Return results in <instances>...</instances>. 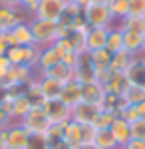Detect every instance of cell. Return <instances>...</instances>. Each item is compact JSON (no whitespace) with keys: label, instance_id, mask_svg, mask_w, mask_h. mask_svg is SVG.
I'll return each instance as SVG.
<instances>
[{"label":"cell","instance_id":"1","mask_svg":"<svg viewBox=\"0 0 145 149\" xmlns=\"http://www.w3.org/2000/svg\"><path fill=\"white\" fill-rule=\"evenodd\" d=\"M30 24V30H32L34 36V44L40 48L44 46H52L58 40V22H52V20H42V18H30L28 20Z\"/></svg>","mask_w":145,"mask_h":149},{"label":"cell","instance_id":"2","mask_svg":"<svg viewBox=\"0 0 145 149\" xmlns=\"http://www.w3.org/2000/svg\"><path fill=\"white\" fill-rule=\"evenodd\" d=\"M84 18L89 28H113L117 24L107 4H101V2H89L84 8Z\"/></svg>","mask_w":145,"mask_h":149},{"label":"cell","instance_id":"3","mask_svg":"<svg viewBox=\"0 0 145 149\" xmlns=\"http://www.w3.org/2000/svg\"><path fill=\"white\" fill-rule=\"evenodd\" d=\"M18 123H20L28 133H46L48 127L52 125L50 119H48V115L44 113L42 107H32V109H30V111L18 121Z\"/></svg>","mask_w":145,"mask_h":149},{"label":"cell","instance_id":"4","mask_svg":"<svg viewBox=\"0 0 145 149\" xmlns=\"http://www.w3.org/2000/svg\"><path fill=\"white\" fill-rule=\"evenodd\" d=\"M100 113H101V107L91 105V103H86V102H79L78 105L72 107L70 119L79 123V125H93Z\"/></svg>","mask_w":145,"mask_h":149},{"label":"cell","instance_id":"5","mask_svg":"<svg viewBox=\"0 0 145 149\" xmlns=\"http://www.w3.org/2000/svg\"><path fill=\"white\" fill-rule=\"evenodd\" d=\"M66 4H68V0H40L34 18H42V20L58 22V20L62 18V14H64Z\"/></svg>","mask_w":145,"mask_h":149},{"label":"cell","instance_id":"6","mask_svg":"<svg viewBox=\"0 0 145 149\" xmlns=\"http://www.w3.org/2000/svg\"><path fill=\"white\" fill-rule=\"evenodd\" d=\"M44 113L48 115L50 123H58V125H64L66 121H70V113L72 109L68 107L62 100H46L42 105Z\"/></svg>","mask_w":145,"mask_h":149},{"label":"cell","instance_id":"7","mask_svg":"<svg viewBox=\"0 0 145 149\" xmlns=\"http://www.w3.org/2000/svg\"><path fill=\"white\" fill-rule=\"evenodd\" d=\"M36 78V70L28 68V66H10L8 68V74H6V81L4 86L10 88V86H20V88H26V84Z\"/></svg>","mask_w":145,"mask_h":149},{"label":"cell","instance_id":"8","mask_svg":"<svg viewBox=\"0 0 145 149\" xmlns=\"http://www.w3.org/2000/svg\"><path fill=\"white\" fill-rule=\"evenodd\" d=\"M28 131L18 121H12L6 127V149H26L28 143Z\"/></svg>","mask_w":145,"mask_h":149},{"label":"cell","instance_id":"9","mask_svg":"<svg viewBox=\"0 0 145 149\" xmlns=\"http://www.w3.org/2000/svg\"><path fill=\"white\" fill-rule=\"evenodd\" d=\"M6 36H8L10 46H32L34 44V36H32V30H30L28 22L16 24L12 30L6 32Z\"/></svg>","mask_w":145,"mask_h":149},{"label":"cell","instance_id":"10","mask_svg":"<svg viewBox=\"0 0 145 149\" xmlns=\"http://www.w3.org/2000/svg\"><path fill=\"white\" fill-rule=\"evenodd\" d=\"M74 80L79 81L82 86H84V84H91V81H98L96 80V68H93L91 62H89L88 52L79 56L78 64H76V68H74Z\"/></svg>","mask_w":145,"mask_h":149},{"label":"cell","instance_id":"11","mask_svg":"<svg viewBox=\"0 0 145 149\" xmlns=\"http://www.w3.org/2000/svg\"><path fill=\"white\" fill-rule=\"evenodd\" d=\"M30 18L24 14L20 8H8V6H0V26L4 32L12 30L16 24L20 22H28Z\"/></svg>","mask_w":145,"mask_h":149},{"label":"cell","instance_id":"12","mask_svg":"<svg viewBox=\"0 0 145 149\" xmlns=\"http://www.w3.org/2000/svg\"><path fill=\"white\" fill-rule=\"evenodd\" d=\"M103 100H105V88L100 81H91V84H84L82 86V102L101 107Z\"/></svg>","mask_w":145,"mask_h":149},{"label":"cell","instance_id":"13","mask_svg":"<svg viewBox=\"0 0 145 149\" xmlns=\"http://www.w3.org/2000/svg\"><path fill=\"white\" fill-rule=\"evenodd\" d=\"M32 107H34L32 102H30V100L26 97V93L22 92V93H18V95H14V100H12V103H10V109H8V115H10L12 121H20Z\"/></svg>","mask_w":145,"mask_h":149},{"label":"cell","instance_id":"14","mask_svg":"<svg viewBox=\"0 0 145 149\" xmlns=\"http://www.w3.org/2000/svg\"><path fill=\"white\" fill-rule=\"evenodd\" d=\"M58 62H62V56L58 54V50L52 46H44L40 48V56H38V64H36V74L38 72H46L48 68L56 66Z\"/></svg>","mask_w":145,"mask_h":149},{"label":"cell","instance_id":"15","mask_svg":"<svg viewBox=\"0 0 145 149\" xmlns=\"http://www.w3.org/2000/svg\"><path fill=\"white\" fill-rule=\"evenodd\" d=\"M64 141L72 149L84 145V125H79L76 121H72V119L66 121L64 123Z\"/></svg>","mask_w":145,"mask_h":149},{"label":"cell","instance_id":"16","mask_svg":"<svg viewBox=\"0 0 145 149\" xmlns=\"http://www.w3.org/2000/svg\"><path fill=\"white\" fill-rule=\"evenodd\" d=\"M109 131H112V135H113V139L117 141V145H119V149L131 139V123H127L123 117H115L113 119V123H112V127H109Z\"/></svg>","mask_w":145,"mask_h":149},{"label":"cell","instance_id":"17","mask_svg":"<svg viewBox=\"0 0 145 149\" xmlns=\"http://www.w3.org/2000/svg\"><path fill=\"white\" fill-rule=\"evenodd\" d=\"M60 100L66 103L70 109H72L74 105H78V103L82 102V84H79V81H76V80L64 84L62 93H60Z\"/></svg>","mask_w":145,"mask_h":149},{"label":"cell","instance_id":"18","mask_svg":"<svg viewBox=\"0 0 145 149\" xmlns=\"http://www.w3.org/2000/svg\"><path fill=\"white\" fill-rule=\"evenodd\" d=\"M36 76H46V78H52V80H58L60 84H68V81L74 80V70L66 66L64 62H58L56 66L48 68L46 72H38Z\"/></svg>","mask_w":145,"mask_h":149},{"label":"cell","instance_id":"19","mask_svg":"<svg viewBox=\"0 0 145 149\" xmlns=\"http://www.w3.org/2000/svg\"><path fill=\"white\" fill-rule=\"evenodd\" d=\"M125 78L131 86L145 88V64L137 56H133V62L129 64V68L125 70Z\"/></svg>","mask_w":145,"mask_h":149},{"label":"cell","instance_id":"20","mask_svg":"<svg viewBox=\"0 0 145 149\" xmlns=\"http://www.w3.org/2000/svg\"><path fill=\"white\" fill-rule=\"evenodd\" d=\"M36 78H38V84H40L44 100H60L64 84H60L58 80H52V78H46V76H36Z\"/></svg>","mask_w":145,"mask_h":149},{"label":"cell","instance_id":"21","mask_svg":"<svg viewBox=\"0 0 145 149\" xmlns=\"http://www.w3.org/2000/svg\"><path fill=\"white\" fill-rule=\"evenodd\" d=\"M107 36H109V28H89V32H88V52L105 48Z\"/></svg>","mask_w":145,"mask_h":149},{"label":"cell","instance_id":"22","mask_svg":"<svg viewBox=\"0 0 145 149\" xmlns=\"http://www.w3.org/2000/svg\"><path fill=\"white\" fill-rule=\"evenodd\" d=\"M143 36L141 32H131V30H123V50H127L131 56H137L143 48Z\"/></svg>","mask_w":145,"mask_h":149},{"label":"cell","instance_id":"23","mask_svg":"<svg viewBox=\"0 0 145 149\" xmlns=\"http://www.w3.org/2000/svg\"><path fill=\"white\" fill-rule=\"evenodd\" d=\"M112 52H107L105 48L101 50H93V52H88V58L91 62V66L96 68V72H103V70H109V64H112Z\"/></svg>","mask_w":145,"mask_h":149},{"label":"cell","instance_id":"24","mask_svg":"<svg viewBox=\"0 0 145 149\" xmlns=\"http://www.w3.org/2000/svg\"><path fill=\"white\" fill-rule=\"evenodd\" d=\"M127 86H129V81L125 78V74H112L109 76V80L103 84V88H105V92L107 93H115V95H123V92L127 90Z\"/></svg>","mask_w":145,"mask_h":149},{"label":"cell","instance_id":"25","mask_svg":"<svg viewBox=\"0 0 145 149\" xmlns=\"http://www.w3.org/2000/svg\"><path fill=\"white\" fill-rule=\"evenodd\" d=\"M133 62V56L127 50H119L117 54L112 56V64H109V72L112 74H125V70L129 68V64Z\"/></svg>","mask_w":145,"mask_h":149},{"label":"cell","instance_id":"26","mask_svg":"<svg viewBox=\"0 0 145 149\" xmlns=\"http://www.w3.org/2000/svg\"><path fill=\"white\" fill-rule=\"evenodd\" d=\"M93 147L96 149H119V145L113 139L109 129H98L96 137H93Z\"/></svg>","mask_w":145,"mask_h":149},{"label":"cell","instance_id":"27","mask_svg":"<svg viewBox=\"0 0 145 149\" xmlns=\"http://www.w3.org/2000/svg\"><path fill=\"white\" fill-rule=\"evenodd\" d=\"M24 93H26V97L32 102L34 107H42L44 105V95H42V90H40V84H38V78H34L30 84H26V88H24Z\"/></svg>","mask_w":145,"mask_h":149},{"label":"cell","instance_id":"28","mask_svg":"<svg viewBox=\"0 0 145 149\" xmlns=\"http://www.w3.org/2000/svg\"><path fill=\"white\" fill-rule=\"evenodd\" d=\"M105 50L112 52V54H117L119 50H123V30L117 28V24H115L113 28H109V36H107Z\"/></svg>","mask_w":145,"mask_h":149},{"label":"cell","instance_id":"29","mask_svg":"<svg viewBox=\"0 0 145 149\" xmlns=\"http://www.w3.org/2000/svg\"><path fill=\"white\" fill-rule=\"evenodd\" d=\"M107 8L115 22H119L125 16H129V0H107Z\"/></svg>","mask_w":145,"mask_h":149},{"label":"cell","instance_id":"30","mask_svg":"<svg viewBox=\"0 0 145 149\" xmlns=\"http://www.w3.org/2000/svg\"><path fill=\"white\" fill-rule=\"evenodd\" d=\"M117 28L145 34V18H139V16H125L123 20H119V22H117Z\"/></svg>","mask_w":145,"mask_h":149},{"label":"cell","instance_id":"31","mask_svg":"<svg viewBox=\"0 0 145 149\" xmlns=\"http://www.w3.org/2000/svg\"><path fill=\"white\" fill-rule=\"evenodd\" d=\"M123 102L129 103V105H137L145 100V88H139V86H127V90L123 92Z\"/></svg>","mask_w":145,"mask_h":149},{"label":"cell","instance_id":"32","mask_svg":"<svg viewBox=\"0 0 145 149\" xmlns=\"http://www.w3.org/2000/svg\"><path fill=\"white\" fill-rule=\"evenodd\" d=\"M44 135H46V139H48V145H56L60 141H64V125L52 123Z\"/></svg>","mask_w":145,"mask_h":149},{"label":"cell","instance_id":"33","mask_svg":"<svg viewBox=\"0 0 145 149\" xmlns=\"http://www.w3.org/2000/svg\"><path fill=\"white\" fill-rule=\"evenodd\" d=\"M115 117H117V113H115V111H107V109H101V113L98 115V119H96L93 127H96V129H109Z\"/></svg>","mask_w":145,"mask_h":149},{"label":"cell","instance_id":"34","mask_svg":"<svg viewBox=\"0 0 145 149\" xmlns=\"http://www.w3.org/2000/svg\"><path fill=\"white\" fill-rule=\"evenodd\" d=\"M6 58L12 66H24V46H12L6 52Z\"/></svg>","mask_w":145,"mask_h":149},{"label":"cell","instance_id":"35","mask_svg":"<svg viewBox=\"0 0 145 149\" xmlns=\"http://www.w3.org/2000/svg\"><path fill=\"white\" fill-rule=\"evenodd\" d=\"M26 149H48V139L44 133H30Z\"/></svg>","mask_w":145,"mask_h":149},{"label":"cell","instance_id":"36","mask_svg":"<svg viewBox=\"0 0 145 149\" xmlns=\"http://www.w3.org/2000/svg\"><path fill=\"white\" fill-rule=\"evenodd\" d=\"M119 117H123L127 123H133V121H137V119H141L139 117V113H137V107L135 105H129V103H125L121 109H119Z\"/></svg>","mask_w":145,"mask_h":149},{"label":"cell","instance_id":"37","mask_svg":"<svg viewBox=\"0 0 145 149\" xmlns=\"http://www.w3.org/2000/svg\"><path fill=\"white\" fill-rule=\"evenodd\" d=\"M129 16L145 18V0H129Z\"/></svg>","mask_w":145,"mask_h":149},{"label":"cell","instance_id":"38","mask_svg":"<svg viewBox=\"0 0 145 149\" xmlns=\"http://www.w3.org/2000/svg\"><path fill=\"white\" fill-rule=\"evenodd\" d=\"M38 4H40V0H20V10L28 16V18H32L34 14H36V8H38Z\"/></svg>","mask_w":145,"mask_h":149},{"label":"cell","instance_id":"39","mask_svg":"<svg viewBox=\"0 0 145 149\" xmlns=\"http://www.w3.org/2000/svg\"><path fill=\"white\" fill-rule=\"evenodd\" d=\"M131 137L145 139V119H137V121L131 123Z\"/></svg>","mask_w":145,"mask_h":149},{"label":"cell","instance_id":"40","mask_svg":"<svg viewBox=\"0 0 145 149\" xmlns=\"http://www.w3.org/2000/svg\"><path fill=\"white\" fill-rule=\"evenodd\" d=\"M79 56H82V54H76V52H68V54H64V56H62V62L74 70V68H76V64H78V60H79Z\"/></svg>","mask_w":145,"mask_h":149},{"label":"cell","instance_id":"41","mask_svg":"<svg viewBox=\"0 0 145 149\" xmlns=\"http://www.w3.org/2000/svg\"><path fill=\"white\" fill-rule=\"evenodd\" d=\"M121 149H145V139H129Z\"/></svg>","mask_w":145,"mask_h":149},{"label":"cell","instance_id":"42","mask_svg":"<svg viewBox=\"0 0 145 149\" xmlns=\"http://www.w3.org/2000/svg\"><path fill=\"white\" fill-rule=\"evenodd\" d=\"M10 123H12L10 115H8L6 111H4V109H2V107H0V131H4V129L10 125Z\"/></svg>","mask_w":145,"mask_h":149},{"label":"cell","instance_id":"43","mask_svg":"<svg viewBox=\"0 0 145 149\" xmlns=\"http://www.w3.org/2000/svg\"><path fill=\"white\" fill-rule=\"evenodd\" d=\"M8 48H12L10 42H8V36H6V32H2V34H0V54H4V56H6Z\"/></svg>","mask_w":145,"mask_h":149},{"label":"cell","instance_id":"44","mask_svg":"<svg viewBox=\"0 0 145 149\" xmlns=\"http://www.w3.org/2000/svg\"><path fill=\"white\" fill-rule=\"evenodd\" d=\"M18 4L20 0H0V6H8V8H20Z\"/></svg>","mask_w":145,"mask_h":149},{"label":"cell","instance_id":"45","mask_svg":"<svg viewBox=\"0 0 145 149\" xmlns=\"http://www.w3.org/2000/svg\"><path fill=\"white\" fill-rule=\"evenodd\" d=\"M12 64L8 62V58L4 56V54H0V70H8Z\"/></svg>","mask_w":145,"mask_h":149},{"label":"cell","instance_id":"46","mask_svg":"<svg viewBox=\"0 0 145 149\" xmlns=\"http://www.w3.org/2000/svg\"><path fill=\"white\" fill-rule=\"evenodd\" d=\"M135 107H137V113H139V117H141V119H145V100H143L141 103H137Z\"/></svg>","mask_w":145,"mask_h":149},{"label":"cell","instance_id":"47","mask_svg":"<svg viewBox=\"0 0 145 149\" xmlns=\"http://www.w3.org/2000/svg\"><path fill=\"white\" fill-rule=\"evenodd\" d=\"M0 149H6V129L0 131Z\"/></svg>","mask_w":145,"mask_h":149},{"label":"cell","instance_id":"48","mask_svg":"<svg viewBox=\"0 0 145 149\" xmlns=\"http://www.w3.org/2000/svg\"><path fill=\"white\" fill-rule=\"evenodd\" d=\"M70 2H74V4H78V6H82V8H86L91 0H70Z\"/></svg>","mask_w":145,"mask_h":149},{"label":"cell","instance_id":"49","mask_svg":"<svg viewBox=\"0 0 145 149\" xmlns=\"http://www.w3.org/2000/svg\"><path fill=\"white\" fill-rule=\"evenodd\" d=\"M76 149H96V147H93V143H84V145H79Z\"/></svg>","mask_w":145,"mask_h":149},{"label":"cell","instance_id":"50","mask_svg":"<svg viewBox=\"0 0 145 149\" xmlns=\"http://www.w3.org/2000/svg\"><path fill=\"white\" fill-rule=\"evenodd\" d=\"M91 2H101V4H107V0H91Z\"/></svg>","mask_w":145,"mask_h":149},{"label":"cell","instance_id":"51","mask_svg":"<svg viewBox=\"0 0 145 149\" xmlns=\"http://www.w3.org/2000/svg\"><path fill=\"white\" fill-rule=\"evenodd\" d=\"M141 52L145 54V36H143V48H141Z\"/></svg>","mask_w":145,"mask_h":149},{"label":"cell","instance_id":"52","mask_svg":"<svg viewBox=\"0 0 145 149\" xmlns=\"http://www.w3.org/2000/svg\"><path fill=\"white\" fill-rule=\"evenodd\" d=\"M2 32H4V30H2V26H0V34H2Z\"/></svg>","mask_w":145,"mask_h":149}]
</instances>
